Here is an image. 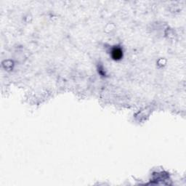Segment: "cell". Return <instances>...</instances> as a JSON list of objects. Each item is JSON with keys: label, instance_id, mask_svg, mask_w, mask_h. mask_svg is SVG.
Listing matches in <instances>:
<instances>
[{"label": "cell", "instance_id": "1", "mask_svg": "<svg viewBox=\"0 0 186 186\" xmlns=\"http://www.w3.org/2000/svg\"><path fill=\"white\" fill-rule=\"evenodd\" d=\"M112 57L114 60H119L122 58L123 55V52L122 49L119 47H115L112 50L111 52Z\"/></svg>", "mask_w": 186, "mask_h": 186}]
</instances>
